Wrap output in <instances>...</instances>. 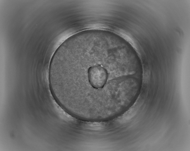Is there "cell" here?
Wrapping results in <instances>:
<instances>
[{
  "label": "cell",
  "mask_w": 190,
  "mask_h": 151,
  "mask_svg": "<svg viewBox=\"0 0 190 151\" xmlns=\"http://www.w3.org/2000/svg\"><path fill=\"white\" fill-rule=\"evenodd\" d=\"M87 76L90 89L98 92L100 96H102L108 80L106 69L101 64H95L88 68Z\"/></svg>",
  "instance_id": "1"
}]
</instances>
